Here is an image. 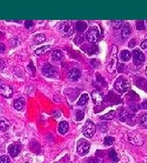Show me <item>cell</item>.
<instances>
[{"label": "cell", "instance_id": "6da1fadb", "mask_svg": "<svg viewBox=\"0 0 147 163\" xmlns=\"http://www.w3.org/2000/svg\"><path fill=\"white\" fill-rule=\"evenodd\" d=\"M114 88L116 91H118L120 92H127L130 89V83L127 79L124 77H119L117 81L115 82Z\"/></svg>", "mask_w": 147, "mask_h": 163}, {"label": "cell", "instance_id": "7a4b0ae2", "mask_svg": "<svg viewBox=\"0 0 147 163\" xmlns=\"http://www.w3.org/2000/svg\"><path fill=\"white\" fill-rule=\"evenodd\" d=\"M127 140L130 143L133 144V145H142L144 143V137L142 134H140L139 132H135V131H133V132H129L127 134Z\"/></svg>", "mask_w": 147, "mask_h": 163}, {"label": "cell", "instance_id": "3957f363", "mask_svg": "<svg viewBox=\"0 0 147 163\" xmlns=\"http://www.w3.org/2000/svg\"><path fill=\"white\" fill-rule=\"evenodd\" d=\"M95 130H96L95 125L91 121H87L84 123V127H83V133L86 138L93 137L95 133Z\"/></svg>", "mask_w": 147, "mask_h": 163}, {"label": "cell", "instance_id": "277c9868", "mask_svg": "<svg viewBox=\"0 0 147 163\" xmlns=\"http://www.w3.org/2000/svg\"><path fill=\"white\" fill-rule=\"evenodd\" d=\"M85 36H86V39L88 40V42L96 43L98 41V39H99V37H100V34H99V31H98L97 28L92 27L86 32Z\"/></svg>", "mask_w": 147, "mask_h": 163}, {"label": "cell", "instance_id": "5b68a950", "mask_svg": "<svg viewBox=\"0 0 147 163\" xmlns=\"http://www.w3.org/2000/svg\"><path fill=\"white\" fill-rule=\"evenodd\" d=\"M90 149V144L84 140L79 141L77 144V152L79 155L84 156L85 154H87Z\"/></svg>", "mask_w": 147, "mask_h": 163}, {"label": "cell", "instance_id": "8992f818", "mask_svg": "<svg viewBox=\"0 0 147 163\" xmlns=\"http://www.w3.org/2000/svg\"><path fill=\"white\" fill-rule=\"evenodd\" d=\"M133 64L136 66H139L144 61V54L142 53L141 50L134 49L133 51Z\"/></svg>", "mask_w": 147, "mask_h": 163}, {"label": "cell", "instance_id": "52a82bcc", "mask_svg": "<svg viewBox=\"0 0 147 163\" xmlns=\"http://www.w3.org/2000/svg\"><path fill=\"white\" fill-rule=\"evenodd\" d=\"M42 72H43V74L45 75V76L48 77V78H52V77H54L56 74V69H54L51 65H46L43 67L42 69Z\"/></svg>", "mask_w": 147, "mask_h": 163}, {"label": "cell", "instance_id": "ba28073f", "mask_svg": "<svg viewBox=\"0 0 147 163\" xmlns=\"http://www.w3.org/2000/svg\"><path fill=\"white\" fill-rule=\"evenodd\" d=\"M0 94L5 98H10L13 95V90L7 84H3L0 85Z\"/></svg>", "mask_w": 147, "mask_h": 163}, {"label": "cell", "instance_id": "9c48e42d", "mask_svg": "<svg viewBox=\"0 0 147 163\" xmlns=\"http://www.w3.org/2000/svg\"><path fill=\"white\" fill-rule=\"evenodd\" d=\"M81 76V72L76 68H72L68 73V78L73 81H77Z\"/></svg>", "mask_w": 147, "mask_h": 163}, {"label": "cell", "instance_id": "30bf717a", "mask_svg": "<svg viewBox=\"0 0 147 163\" xmlns=\"http://www.w3.org/2000/svg\"><path fill=\"white\" fill-rule=\"evenodd\" d=\"M21 147L18 144H11L8 147V152L12 157H16L18 155V153L20 152Z\"/></svg>", "mask_w": 147, "mask_h": 163}, {"label": "cell", "instance_id": "8fae6325", "mask_svg": "<svg viewBox=\"0 0 147 163\" xmlns=\"http://www.w3.org/2000/svg\"><path fill=\"white\" fill-rule=\"evenodd\" d=\"M92 99L94 100L95 102L96 103H100L103 101V92H100V91H94L93 92H92Z\"/></svg>", "mask_w": 147, "mask_h": 163}, {"label": "cell", "instance_id": "7c38bea8", "mask_svg": "<svg viewBox=\"0 0 147 163\" xmlns=\"http://www.w3.org/2000/svg\"><path fill=\"white\" fill-rule=\"evenodd\" d=\"M68 129H69V125H68V123H67V122L63 121L59 123L58 131H59L60 134H62V135L65 134L67 132V130H68Z\"/></svg>", "mask_w": 147, "mask_h": 163}, {"label": "cell", "instance_id": "4fadbf2b", "mask_svg": "<svg viewBox=\"0 0 147 163\" xmlns=\"http://www.w3.org/2000/svg\"><path fill=\"white\" fill-rule=\"evenodd\" d=\"M9 128V122L4 117H0V131H7Z\"/></svg>", "mask_w": 147, "mask_h": 163}, {"label": "cell", "instance_id": "5bb4252c", "mask_svg": "<svg viewBox=\"0 0 147 163\" xmlns=\"http://www.w3.org/2000/svg\"><path fill=\"white\" fill-rule=\"evenodd\" d=\"M24 98H19V99H16V101L14 102L13 105H14V108L17 111H21L24 108Z\"/></svg>", "mask_w": 147, "mask_h": 163}, {"label": "cell", "instance_id": "9a60e30c", "mask_svg": "<svg viewBox=\"0 0 147 163\" xmlns=\"http://www.w3.org/2000/svg\"><path fill=\"white\" fill-rule=\"evenodd\" d=\"M131 27L129 26V24H125V26H124V28L122 29V32H121V36L122 39H125L127 38L128 36H129L131 35Z\"/></svg>", "mask_w": 147, "mask_h": 163}, {"label": "cell", "instance_id": "2e32d148", "mask_svg": "<svg viewBox=\"0 0 147 163\" xmlns=\"http://www.w3.org/2000/svg\"><path fill=\"white\" fill-rule=\"evenodd\" d=\"M52 49L51 46H42L40 48H37L35 51V54H36L37 55H42V54H44L47 52H49L50 50Z\"/></svg>", "mask_w": 147, "mask_h": 163}, {"label": "cell", "instance_id": "e0dca14e", "mask_svg": "<svg viewBox=\"0 0 147 163\" xmlns=\"http://www.w3.org/2000/svg\"><path fill=\"white\" fill-rule=\"evenodd\" d=\"M131 117V114L128 112L127 110H122L119 113V119L122 121V122H126L128 119H130Z\"/></svg>", "mask_w": 147, "mask_h": 163}, {"label": "cell", "instance_id": "ac0fdd59", "mask_svg": "<svg viewBox=\"0 0 147 163\" xmlns=\"http://www.w3.org/2000/svg\"><path fill=\"white\" fill-rule=\"evenodd\" d=\"M120 56H121L122 61L124 62H128L131 59V54L129 51H127V50H122L120 54Z\"/></svg>", "mask_w": 147, "mask_h": 163}, {"label": "cell", "instance_id": "d6986e66", "mask_svg": "<svg viewBox=\"0 0 147 163\" xmlns=\"http://www.w3.org/2000/svg\"><path fill=\"white\" fill-rule=\"evenodd\" d=\"M46 40V37L44 34H37L34 37V41L35 43H42Z\"/></svg>", "mask_w": 147, "mask_h": 163}, {"label": "cell", "instance_id": "ffe728a7", "mask_svg": "<svg viewBox=\"0 0 147 163\" xmlns=\"http://www.w3.org/2000/svg\"><path fill=\"white\" fill-rule=\"evenodd\" d=\"M88 101H89V96H88V94H85L84 93V94H82L80 96V98H79V100L77 101V104L83 106L84 104H86Z\"/></svg>", "mask_w": 147, "mask_h": 163}, {"label": "cell", "instance_id": "44dd1931", "mask_svg": "<svg viewBox=\"0 0 147 163\" xmlns=\"http://www.w3.org/2000/svg\"><path fill=\"white\" fill-rule=\"evenodd\" d=\"M62 52L59 50H54L52 53V60L53 61H59L62 58Z\"/></svg>", "mask_w": 147, "mask_h": 163}, {"label": "cell", "instance_id": "7402d4cb", "mask_svg": "<svg viewBox=\"0 0 147 163\" xmlns=\"http://www.w3.org/2000/svg\"><path fill=\"white\" fill-rule=\"evenodd\" d=\"M109 156H110V160H111L112 163H117V161L119 160L118 155H117V153L115 152L114 149H112L111 151H110Z\"/></svg>", "mask_w": 147, "mask_h": 163}, {"label": "cell", "instance_id": "603a6c76", "mask_svg": "<svg viewBox=\"0 0 147 163\" xmlns=\"http://www.w3.org/2000/svg\"><path fill=\"white\" fill-rule=\"evenodd\" d=\"M114 138L111 136H107L103 140V143H105V146H111L114 144Z\"/></svg>", "mask_w": 147, "mask_h": 163}, {"label": "cell", "instance_id": "cb8c5ba5", "mask_svg": "<svg viewBox=\"0 0 147 163\" xmlns=\"http://www.w3.org/2000/svg\"><path fill=\"white\" fill-rule=\"evenodd\" d=\"M114 111H111L107 112L106 114L101 116V119H102V120L110 121V120H112V119L114 118Z\"/></svg>", "mask_w": 147, "mask_h": 163}, {"label": "cell", "instance_id": "d4e9b609", "mask_svg": "<svg viewBox=\"0 0 147 163\" xmlns=\"http://www.w3.org/2000/svg\"><path fill=\"white\" fill-rule=\"evenodd\" d=\"M140 123L144 127H147V113H143L140 117Z\"/></svg>", "mask_w": 147, "mask_h": 163}, {"label": "cell", "instance_id": "484cf974", "mask_svg": "<svg viewBox=\"0 0 147 163\" xmlns=\"http://www.w3.org/2000/svg\"><path fill=\"white\" fill-rule=\"evenodd\" d=\"M85 28H86V24L84 22H78L76 24V30H78L79 32H83L84 30H85Z\"/></svg>", "mask_w": 147, "mask_h": 163}, {"label": "cell", "instance_id": "4316f807", "mask_svg": "<svg viewBox=\"0 0 147 163\" xmlns=\"http://www.w3.org/2000/svg\"><path fill=\"white\" fill-rule=\"evenodd\" d=\"M10 160L7 156H1L0 157V163H9Z\"/></svg>", "mask_w": 147, "mask_h": 163}, {"label": "cell", "instance_id": "83f0119b", "mask_svg": "<svg viewBox=\"0 0 147 163\" xmlns=\"http://www.w3.org/2000/svg\"><path fill=\"white\" fill-rule=\"evenodd\" d=\"M84 118V111H76V120L80 121Z\"/></svg>", "mask_w": 147, "mask_h": 163}, {"label": "cell", "instance_id": "f1b7e54d", "mask_svg": "<svg viewBox=\"0 0 147 163\" xmlns=\"http://www.w3.org/2000/svg\"><path fill=\"white\" fill-rule=\"evenodd\" d=\"M121 24H122V21L118 20V21H114L113 22V26L114 29H118L120 26H121Z\"/></svg>", "mask_w": 147, "mask_h": 163}, {"label": "cell", "instance_id": "f546056e", "mask_svg": "<svg viewBox=\"0 0 147 163\" xmlns=\"http://www.w3.org/2000/svg\"><path fill=\"white\" fill-rule=\"evenodd\" d=\"M76 43H77V45H79V43H83V41H84V37L81 35H77L76 37Z\"/></svg>", "mask_w": 147, "mask_h": 163}, {"label": "cell", "instance_id": "4dcf8cb0", "mask_svg": "<svg viewBox=\"0 0 147 163\" xmlns=\"http://www.w3.org/2000/svg\"><path fill=\"white\" fill-rule=\"evenodd\" d=\"M137 29L139 30H143L144 28V21H139V22H137Z\"/></svg>", "mask_w": 147, "mask_h": 163}, {"label": "cell", "instance_id": "1f68e13d", "mask_svg": "<svg viewBox=\"0 0 147 163\" xmlns=\"http://www.w3.org/2000/svg\"><path fill=\"white\" fill-rule=\"evenodd\" d=\"M33 24H34V23H33L32 21H26V23H24V26H26V27H27V29L30 28V27H32Z\"/></svg>", "mask_w": 147, "mask_h": 163}, {"label": "cell", "instance_id": "d6a6232c", "mask_svg": "<svg viewBox=\"0 0 147 163\" xmlns=\"http://www.w3.org/2000/svg\"><path fill=\"white\" fill-rule=\"evenodd\" d=\"M141 48L142 49H147V40H144L141 43Z\"/></svg>", "mask_w": 147, "mask_h": 163}, {"label": "cell", "instance_id": "836d02e7", "mask_svg": "<svg viewBox=\"0 0 147 163\" xmlns=\"http://www.w3.org/2000/svg\"><path fill=\"white\" fill-rule=\"evenodd\" d=\"M134 46H135V39H132V40L130 41V43H129V47L132 48V47H133Z\"/></svg>", "mask_w": 147, "mask_h": 163}, {"label": "cell", "instance_id": "e575fe53", "mask_svg": "<svg viewBox=\"0 0 147 163\" xmlns=\"http://www.w3.org/2000/svg\"><path fill=\"white\" fill-rule=\"evenodd\" d=\"M101 130L103 131V132H106V131L108 130V126L106 124H103V127H102Z\"/></svg>", "mask_w": 147, "mask_h": 163}, {"label": "cell", "instance_id": "d590c367", "mask_svg": "<svg viewBox=\"0 0 147 163\" xmlns=\"http://www.w3.org/2000/svg\"><path fill=\"white\" fill-rule=\"evenodd\" d=\"M5 46L4 43H0V52L4 53L5 52Z\"/></svg>", "mask_w": 147, "mask_h": 163}, {"label": "cell", "instance_id": "8d00e7d4", "mask_svg": "<svg viewBox=\"0 0 147 163\" xmlns=\"http://www.w3.org/2000/svg\"><path fill=\"white\" fill-rule=\"evenodd\" d=\"M142 107H143L144 109H147V101H145V102H144V103H143V104H142Z\"/></svg>", "mask_w": 147, "mask_h": 163}, {"label": "cell", "instance_id": "74e56055", "mask_svg": "<svg viewBox=\"0 0 147 163\" xmlns=\"http://www.w3.org/2000/svg\"><path fill=\"white\" fill-rule=\"evenodd\" d=\"M145 73H146V75H147V67H146V72Z\"/></svg>", "mask_w": 147, "mask_h": 163}, {"label": "cell", "instance_id": "f35d334b", "mask_svg": "<svg viewBox=\"0 0 147 163\" xmlns=\"http://www.w3.org/2000/svg\"><path fill=\"white\" fill-rule=\"evenodd\" d=\"M0 83H1V81H0Z\"/></svg>", "mask_w": 147, "mask_h": 163}, {"label": "cell", "instance_id": "ab89813d", "mask_svg": "<svg viewBox=\"0 0 147 163\" xmlns=\"http://www.w3.org/2000/svg\"><path fill=\"white\" fill-rule=\"evenodd\" d=\"M27 163H28V162H27Z\"/></svg>", "mask_w": 147, "mask_h": 163}]
</instances>
